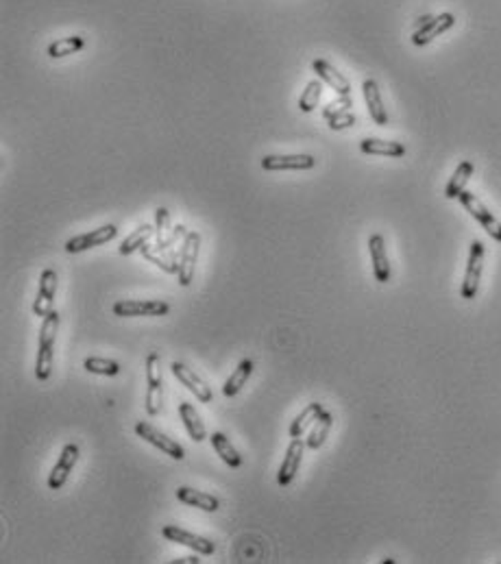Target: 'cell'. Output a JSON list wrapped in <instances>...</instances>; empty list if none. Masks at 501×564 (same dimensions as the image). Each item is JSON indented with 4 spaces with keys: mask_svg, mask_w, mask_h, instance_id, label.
Here are the masks:
<instances>
[{
    "mask_svg": "<svg viewBox=\"0 0 501 564\" xmlns=\"http://www.w3.org/2000/svg\"><path fill=\"white\" fill-rule=\"evenodd\" d=\"M157 233V229H155V225H139L122 244H120V255H131V253H135V251H139L142 246L144 244H149V240L153 238Z\"/></svg>",
    "mask_w": 501,
    "mask_h": 564,
    "instance_id": "obj_25",
    "label": "cell"
},
{
    "mask_svg": "<svg viewBox=\"0 0 501 564\" xmlns=\"http://www.w3.org/2000/svg\"><path fill=\"white\" fill-rule=\"evenodd\" d=\"M57 329H59V314L57 309H53L44 319L40 329V348H38V360H35V377H38V381H46L53 373Z\"/></svg>",
    "mask_w": 501,
    "mask_h": 564,
    "instance_id": "obj_1",
    "label": "cell"
},
{
    "mask_svg": "<svg viewBox=\"0 0 501 564\" xmlns=\"http://www.w3.org/2000/svg\"><path fill=\"white\" fill-rule=\"evenodd\" d=\"M473 170H475L473 161H462V164L455 168L453 177L449 179V183H447V188H445V196H447V198H458V196L464 192V188H467L469 179L473 177Z\"/></svg>",
    "mask_w": 501,
    "mask_h": 564,
    "instance_id": "obj_24",
    "label": "cell"
},
{
    "mask_svg": "<svg viewBox=\"0 0 501 564\" xmlns=\"http://www.w3.org/2000/svg\"><path fill=\"white\" fill-rule=\"evenodd\" d=\"M460 203H462V207L469 211V214L484 227V231L492 238V240H497V242H501V223L492 216V211H488V207L473 194V192H467L464 190L460 196Z\"/></svg>",
    "mask_w": 501,
    "mask_h": 564,
    "instance_id": "obj_4",
    "label": "cell"
},
{
    "mask_svg": "<svg viewBox=\"0 0 501 564\" xmlns=\"http://www.w3.org/2000/svg\"><path fill=\"white\" fill-rule=\"evenodd\" d=\"M176 499L188 504V506H194V508H199L203 512H218L221 510V501L216 497H211V495L201 492V490H194L190 486L176 488Z\"/></svg>",
    "mask_w": 501,
    "mask_h": 564,
    "instance_id": "obj_19",
    "label": "cell"
},
{
    "mask_svg": "<svg viewBox=\"0 0 501 564\" xmlns=\"http://www.w3.org/2000/svg\"><path fill=\"white\" fill-rule=\"evenodd\" d=\"M155 229H157V242H164L170 233V211L166 207H157L155 209Z\"/></svg>",
    "mask_w": 501,
    "mask_h": 564,
    "instance_id": "obj_32",
    "label": "cell"
},
{
    "mask_svg": "<svg viewBox=\"0 0 501 564\" xmlns=\"http://www.w3.org/2000/svg\"><path fill=\"white\" fill-rule=\"evenodd\" d=\"M199 249H201V233L199 231H188L181 244V253H179V270H176V281L184 288H188L194 279V266L199 260Z\"/></svg>",
    "mask_w": 501,
    "mask_h": 564,
    "instance_id": "obj_2",
    "label": "cell"
},
{
    "mask_svg": "<svg viewBox=\"0 0 501 564\" xmlns=\"http://www.w3.org/2000/svg\"><path fill=\"white\" fill-rule=\"evenodd\" d=\"M179 416H181L184 425H186V430H188V434H190V438H192L194 442H203V440H207V430H205L203 420H201V414L194 410L192 403L184 401L181 405H179Z\"/></svg>",
    "mask_w": 501,
    "mask_h": 564,
    "instance_id": "obj_22",
    "label": "cell"
},
{
    "mask_svg": "<svg viewBox=\"0 0 501 564\" xmlns=\"http://www.w3.org/2000/svg\"><path fill=\"white\" fill-rule=\"evenodd\" d=\"M362 92H364V100H366V107H369V114H371L373 122L379 124V127H386L388 124V112L384 107V100H381V92H379L377 81L366 79L362 83Z\"/></svg>",
    "mask_w": 501,
    "mask_h": 564,
    "instance_id": "obj_18",
    "label": "cell"
},
{
    "mask_svg": "<svg viewBox=\"0 0 501 564\" xmlns=\"http://www.w3.org/2000/svg\"><path fill=\"white\" fill-rule=\"evenodd\" d=\"M147 412L157 416L162 412V373H159V353L147 358Z\"/></svg>",
    "mask_w": 501,
    "mask_h": 564,
    "instance_id": "obj_8",
    "label": "cell"
},
{
    "mask_svg": "<svg viewBox=\"0 0 501 564\" xmlns=\"http://www.w3.org/2000/svg\"><path fill=\"white\" fill-rule=\"evenodd\" d=\"M349 107H353V100L351 96H338L336 100H332L327 107L323 110V118L327 120L332 114H338V112H349Z\"/></svg>",
    "mask_w": 501,
    "mask_h": 564,
    "instance_id": "obj_34",
    "label": "cell"
},
{
    "mask_svg": "<svg viewBox=\"0 0 501 564\" xmlns=\"http://www.w3.org/2000/svg\"><path fill=\"white\" fill-rule=\"evenodd\" d=\"M142 255H144L149 262H153L155 266H159L162 270L170 272V275H176L179 270V255L174 249H159V246H151V244H144L142 246Z\"/></svg>",
    "mask_w": 501,
    "mask_h": 564,
    "instance_id": "obj_20",
    "label": "cell"
},
{
    "mask_svg": "<svg viewBox=\"0 0 501 564\" xmlns=\"http://www.w3.org/2000/svg\"><path fill=\"white\" fill-rule=\"evenodd\" d=\"M303 447H305V442L301 438H292V442L288 445V451H285V457H283L279 473H277L279 486H288L297 477L301 460H303Z\"/></svg>",
    "mask_w": 501,
    "mask_h": 564,
    "instance_id": "obj_14",
    "label": "cell"
},
{
    "mask_svg": "<svg viewBox=\"0 0 501 564\" xmlns=\"http://www.w3.org/2000/svg\"><path fill=\"white\" fill-rule=\"evenodd\" d=\"M482 270H484V244L480 240H473L471 251H469L467 272H464V281H462V292H460L462 299H475L478 297Z\"/></svg>",
    "mask_w": 501,
    "mask_h": 564,
    "instance_id": "obj_3",
    "label": "cell"
},
{
    "mask_svg": "<svg viewBox=\"0 0 501 564\" xmlns=\"http://www.w3.org/2000/svg\"><path fill=\"white\" fill-rule=\"evenodd\" d=\"M77 460H79V445L68 442L63 447L61 455H59V460L55 462V467L51 471V477H48V488L51 490H59L68 481V477H70V473H73Z\"/></svg>",
    "mask_w": 501,
    "mask_h": 564,
    "instance_id": "obj_10",
    "label": "cell"
},
{
    "mask_svg": "<svg viewBox=\"0 0 501 564\" xmlns=\"http://www.w3.org/2000/svg\"><path fill=\"white\" fill-rule=\"evenodd\" d=\"M83 48H85V38H81V35H73V38H63V40L53 42L46 53L51 59H61L68 55H75Z\"/></svg>",
    "mask_w": 501,
    "mask_h": 564,
    "instance_id": "obj_28",
    "label": "cell"
},
{
    "mask_svg": "<svg viewBox=\"0 0 501 564\" xmlns=\"http://www.w3.org/2000/svg\"><path fill=\"white\" fill-rule=\"evenodd\" d=\"M85 371L88 373H94V375H105V377H114L120 373V364L114 362V360H105V358H88L83 362Z\"/></svg>",
    "mask_w": 501,
    "mask_h": 564,
    "instance_id": "obj_31",
    "label": "cell"
},
{
    "mask_svg": "<svg viewBox=\"0 0 501 564\" xmlns=\"http://www.w3.org/2000/svg\"><path fill=\"white\" fill-rule=\"evenodd\" d=\"M176 564H199V558L196 555H186V558H179L174 560Z\"/></svg>",
    "mask_w": 501,
    "mask_h": 564,
    "instance_id": "obj_35",
    "label": "cell"
},
{
    "mask_svg": "<svg viewBox=\"0 0 501 564\" xmlns=\"http://www.w3.org/2000/svg\"><path fill=\"white\" fill-rule=\"evenodd\" d=\"M170 368H172V375L181 381L190 393H194V397L201 401V403H209L211 399H213V395H211V388L192 371V368H188L186 364H181V362H172L170 364Z\"/></svg>",
    "mask_w": 501,
    "mask_h": 564,
    "instance_id": "obj_12",
    "label": "cell"
},
{
    "mask_svg": "<svg viewBox=\"0 0 501 564\" xmlns=\"http://www.w3.org/2000/svg\"><path fill=\"white\" fill-rule=\"evenodd\" d=\"M312 70L316 73V79H320L325 85H329L338 96H351L349 79L342 73H338L332 63H327L325 59H314L312 61Z\"/></svg>",
    "mask_w": 501,
    "mask_h": 564,
    "instance_id": "obj_13",
    "label": "cell"
},
{
    "mask_svg": "<svg viewBox=\"0 0 501 564\" xmlns=\"http://www.w3.org/2000/svg\"><path fill=\"white\" fill-rule=\"evenodd\" d=\"M116 235H118V227L116 225H102L98 229L81 233L77 238H70L65 242V251L68 253H83L88 249H94V246H100L105 242H112Z\"/></svg>",
    "mask_w": 501,
    "mask_h": 564,
    "instance_id": "obj_7",
    "label": "cell"
},
{
    "mask_svg": "<svg viewBox=\"0 0 501 564\" xmlns=\"http://www.w3.org/2000/svg\"><path fill=\"white\" fill-rule=\"evenodd\" d=\"M164 538L172 541V543H179V545H186L190 547L192 551L201 553V555H211L213 551H216V545H213L211 541L203 538V536H196L188 530H184V527H179V525H166L164 530H162Z\"/></svg>",
    "mask_w": 501,
    "mask_h": 564,
    "instance_id": "obj_11",
    "label": "cell"
},
{
    "mask_svg": "<svg viewBox=\"0 0 501 564\" xmlns=\"http://www.w3.org/2000/svg\"><path fill=\"white\" fill-rule=\"evenodd\" d=\"M135 434L142 440H147L153 447H157L159 451H164L166 455H170L172 460H184V457H186V451H184L181 445H179L176 440H172V438H168L164 432H159L155 425H151V422H147V420H139L137 422V425H135Z\"/></svg>",
    "mask_w": 501,
    "mask_h": 564,
    "instance_id": "obj_6",
    "label": "cell"
},
{
    "mask_svg": "<svg viewBox=\"0 0 501 564\" xmlns=\"http://www.w3.org/2000/svg\"><path fill=\"white\" fill-rule=\"evenodd\" d=\"M332 425H334V416H332L329 412L323 410V412H320V416L314 420V427H312V432H310V438L305 440V447H307V449H314V451L323 447V442H325V438H327Z\"/></svg>",
    "mask_w": 501,
    "mask_h": 564,
    "instance_id": "obj_27",
    "label": "cell"
},
{
    "mask_svg": "<svg viewBox=\"0 0 501 564\" xmlns=\"http://www.w3.org/2000/svg\"><path fill=\"white\" fill-rule=\"evenodd\" d=\"M369 251H371V260H373V272H375V279L379 284H388L390 281V262H388V255H386V242H384V235L375 233L369 238Z\"/></svg>",
    "mask_w": 501,
    "mask_h": 564,
    "instance_id": "obj_17",
    "label": "cell"
},
{
    "mask_svg": "<svg viewBox=\"0 0 501 564\" xmlns=\"http://www.w3.org/2000/svg\"><path fill=\"white\" fill-rule=\"evenodd\" d=\"M320 412H323V405L320 403H310L295 420H292V425H290V436L292 438H303L305 430L312 425V422L320 416Z\"/></svg>",
    "mask_w": 501,
    "mask_h": 564,
    "instance_id": "obj_29",
    "label": "cell"
},
{
    "mask_svg": "<svg viewBox=\"0 0 501 564\" xmlns=\"http://www.w3.org/2000/svg\"><path fill=\"white\" fill-rule=\"evenodd\" d=\"M453 24H455V16H453V14H449V11H447V14H441V16H436V18L429 20L425 26H421V28L414 31V35H412V44H414V46H425V44L432 42L434 38H438V35H443L445 31H449Z\"/></svg>",
    "mask_w": 501,
    "mask_h": 564,
    "instance_id": "obj_16",
    "label": "cell"
},
{
    "mask_svg": "<svg viewBox=\"0 0 501 564\" xmlns=\"http://www.w3.org/2000/svg\"><path fill=\"white\" fill-rule=\"evenodd\" d=\"M327 122H329V129H332V131H342V129L353 127V124L357 122V118H355L351 112H338V114H332V116L327 118Z\"/></svg>",
    "mask_w": 501,
    "mask_h": 564,
    "instance_id": "obj_33",
    "label": "cell"
},
{
    "mask_svg": "<svg viewBox=\"0 0 501 564\" xmlns=\"http://www.w3.org/2000/svg\"><path fill=\"white\" fill-rule=\"evenodd\" d=\"M250 373H253V362L250 360H242L238 364V368L229 375V379L225 381L223 385V395L225 397H236L242 388L246 385V379L250 377Z\"/></svg>",
    "mask_w": 501,
    "mask_h": 564,
    "instance_id": "obj_26",
    "label": "cell"
},
{
    "mask_svg": "<svg viewBox=\"0 0 501 564\" xmlns=\"http://www.w3.org/2000/svg\"><path fill=\"white\" fill-rule=\"evenodd\" d=\"M323 85H325V83L320 81V79H314V81H310V83L305 85L303 94L299 96V110H301V112L310 114V112H314V110L318 107L320 96H323Z\"/></svg>",
    "mask_w": 501,
    "mask_h": 564,
    "instance_id": "obj_30",
    "label": "cell"
},
{
    "mask_svg": "<svg viewBox=\"0 0 501 564\" xmlns=\"http://www.w3.org/2000/svg\"><path fill=\"white\" fill-rule=\"evenodd\" d=\"M170 305L159 299H122L114 303V314L122 319H133V316H166Z\"/></svg>",
    "mask_w": 501,
    "mask_h": 564,
    "instance_id": "obj_5",
    "label": "cell"
},
{
    "mask_svg": "<svg viewBox=\"0 0 501 564\" xmlns=\"http://www.w3.org/2000/svg\"><path fill=\"white\" fill-rule=\"evenodd\" d=\"M316 166V157L312 155H266L262 159V168L266 172L279 170H312Z\"/></svg>",
    "mask_w": 501,
    "mask_h": 564,
    "instance_id": "obj_15",
    "label": "cell"
},
{
    "mask_svg": "<svg viewBox=\"0 0 501 564\" xmlns=\"http://www.w3.org/2000/svg\"><path fill=\"white\" fill-rule=\"evenodd\" d=\"M209 440H211V447H213V451H216V455H221V460L227 467H231V469L242 467V455L236 451V447L231 445V440L223 432H213Z\"/></svg>",
    "mask_w": 501,
    "mask_h": 564,
    "instance_id": "obj_23",
    "label": "cell"
},
{
    "mask_svg": "<svg viewBox=\"0 0 501 564\" xmlns=\"http://www.w3.org/2000/svg\"><path fill=\"white\" fill-rule=\"evenodd\" d=\"M55 292H57V272L53 268H46L40 277V288L38 297L33 303V314L46 319V316L55 309Z\"/></svg>",
    "mask_w": 501,
    "mask_h": 564,
    "instance_id": "obj_9",
    "label": "cell"
},
{
    "mask_svg": "<svg viewBox=\"0 0 501 564\" xmlns=\"http://www.w3.org/2000/svg\"><path fill=\"white\" fill-rule=\"evenodd\" d=\"M360 151L366 155H381V157H404L406 147L401 142H388L379 137H364L360 142Z\"/></svg>",
    "mask_w": 501,
    "mask_h": 564,
    "instance_id": "obj_21",
    "label": "cell"
},
{
    "mask_svg": "<svg viewBox=\"0 0 501 564\" xmlns=\"http://www.w3.org/2000/svg\"><path fill=\"white\" fill-rule=\"evenodd\" d=\"M432 18H434V16H423V18H418V20H416V24H414V26H416V28H421V26H425V24H427L429 20H432Z\"/></svg>",
    "mask_w": 501,
    "mask_h": 564,
    "instance_id": "obj_36",
    "label": "cell"
}]
</instances>
